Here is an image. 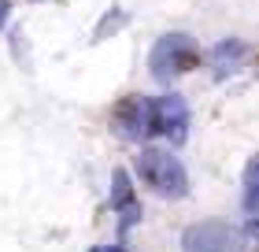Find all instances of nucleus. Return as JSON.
Masks as SVG:
<instances>
[{
    "mask_svg": "<svg viewBox=\"0 0 259 252\" xmlns=\"http://www.w3.org/2000/svg\"><path fill=\"white\" fill-rule=\"evenodd\" d=\"M134 167H137V178L156 197L182 200L185 193H189V171H185V163L170 149H141Z\"/></svg>",
    "mask_w": 259,
    "mask_h": 252,
    "instance_id": "nucleus-1",
    "label": "nucleus"
},
{
    "mask_svg": "<svg viewBox=\"0 0 259 252\" xmlns=\"http://www.w3.org/2000/svg\"><path fill=\"white\" fill-rule=\"evenodd\" d=\"M200 45L189 38V33L174 30V33H163V38L152 45L148 52V67H152V78L163 82V86H170L174 78L189 75V70L200 67Z\"/></svg>",
    "mask_w": 259,
    "mask_h": 252,
    "instance_id": "nucleus-2",
    "label": "nucleus"
},
{
    "mask_svg": "<svg viewBox=\"0 0 259 252\" xmlns=\"http://www.w3.org/2000/svg\"><path fill=\"white\" fill-rule=\"evenodd\" d=\"M152 137H163L174 149L189 141V104L178 93H163L152 100Z\"/></svg>",
    "mask_w": 259,
    "mask_h": 252,
    "instance_id": "nucleus-3",
    "label": "nucleus"
},
{
    "mask_svg": "<svg viewBox=\"0 0 259 252\" xmlns=\"http://www.w3.org/2000/svg\"><path fill=\"white\" fill-rule=\"evenodd\" d=\"M185 252H244V234L230 223H196L182 237Z\"/></svg>",
    "mask_w": 259,
    "mask_h": 252,
    "instance_id": "nucleus-4",
    "label": "nucleus"
},
{
    "mask_svg": "<svg viewBox=\"0 0 259 252\" xmlns=\"http://www.w3.org/2000/svg\"><path fill=\"white\" fill-rule=\"evenodd\" d=\"M111 130L122 141L145 145L152 137V97H126L111 115Z\"/></svg>",
    "mask_w": 259,
    "mask_h": 252,
    "instance_id": "nucleus-5",
    "label": "nucleus"
},
{
    "mask_svg": "<svg viewBox=\"0 0 259 252\" xmlns=\"http://www.w3.org/2000/svg\"><path fill=\"white\" fill-rule=\"evenodd\" d=\"M111 211H119V234L126 237L130 226L141 223V200L134 197V186H130L126 171H115L111 178Z\"/></svg>",
    "mask_w": 259,
    "mask_h": 252,
    "instance_id": "nucleus-6",
    "label": "nucleus"
},
{
    "mask_svg": "<svg viewBox=\"0 0 259 252\" xmlns=\"http://www.w3.org/2000/svg\"><path fill=\"white\" fill-rule=\"evenodd\" d=\"M244 56H248V45H241V41H219L207 59H211V67H215V75L226 78V75H237V70L244 67Z\"/></svg>",
    "mask_w": 259,
    "mask_h": 252,
    "instance_id": "nucleus-7",
    "label": "nucleus"
},
{
    "mask_svg": "<svg viewBox=\"0 0 259 252\" xmlns=\"http://www.w3.org/2000/svg\"><path fill=\"white\" fill-rule=\"evenodd\" d=\"M255 189H259V163L248 160V167H244V211H248V219H255Z\"/></svg>",
    "mask_w": 259,
    "mask_h": 252,
    "instance_id": "nucleus-8",
    "label": "nucleus"
},
{
    "mask_svg": "<svg viewBox=\"0 0 259 252\" xmlns=\"http://www.w3.org/2000/svg\"><path fill=\"white\" fill-rule=\"evenodd\" d=\"M89 252H126L122 245H97V248H89Z\"/></svg>",
    "mask_w": 259,
    "mask_h": 252,
    "instance_id": "nucleus-9",
    "label": "nucleus"
},
{
    "mask_svg": "<svg viewBox=\"0 0 259 252\" xmlns=\"http://www.w3.org/2000/svg\"><path fill=\"white\" fill-rule=\"evenodd\" d=\"M8 22V0H0V26Z\"/></svg>",
    "mask_w": 259,
    "mask_h": 252,
    "instance_id": "nucleus-10",
    "label": "nucleus"
}]
</instances>
